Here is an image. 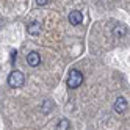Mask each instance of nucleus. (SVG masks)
<instances>
[{
  "mask_svg": "<svg viewBox=\"0 0 130 130\" xmlns=\"http://www.w3.org/2000/svg\"><path fill=\"white\" fill-rule=\"evenodd\" d=\"M82 83H83V74H82V71H78V69H71L69 71V75L66 78L68 88H71V89L78 88Z\"/></svg>",
  "mask_w": 130,
  "mask_h": 130,
  "instance_id": "obj_1",
  "label": "nucleus"
},
{
  "mask_svg": "<svg viewBox=\"0 0 130 130\" xmlns=\"http://www.w3.org/2000/svg\"><path fill=\"white\" fill-rule=\"evenodd\" d=\"M25 83V77L21 71H11L10 75H8V85L11 88H21L22 85Z\"/></svg>",
  "mask_w": 130,
  "mask_h": 130,
  "instance_id": "obj_2",
  "label": "nucleus"
},
{
  "mask_svg": "<svg viewBox=\"0 0 130 130\" xmlns=\"http://www.w3.org/2000/svg\"><path fill=\"white\" fill-rule=\"evenodd\" d=\"M127 100H125V97H122V96H119V97H116V100H115V111L116 113H124V111L127 110Z\"/></svg>",
  "mask_w": 130,
  "mask_h": 130,
  "instance_id": "obj_3",
  "label": "nucleus"
},
{
  "mask_svg": "<svg viewBox=\"0 0 130 130\" xmlns=\"http://www.w3.org/2000/svg\"><path fill=\"white\" fill-rule=\"evenodd\" d=\"M27 63H28V66H31V68L39 66V63H41L39 53L38 52H30L28 55H27Z\"/></svg>",
  "mask_w": 130,
  "mask_h": 130,
  "instance_id": "obj_4",
  "label": "nucleus"
},
{
  "mask_svg": "<svg viewBox=\"0 0 130 130\" xmlns=\"http://www.w3.org/2000/svg\"><path fill=\"white\" fill-rule=\"evenodd\" d=\"M69 22H71L72 25H80V24L83 22V14H82L78 10L71 11V14H69Z\"/></svg>",
  "mask_w": 130,
  "mask_h": 130,
  "instance_id": "obj_5",
  "label": "nucleus"
},
{
  "mask_svg": "<svg viewBox=\"0 0 130 130\" xmlns=\"http://www.w3.org/2000/svg\"><path fill=\"white\" fill-rule=\"evenodd\" d=\"M41 24L39 22H36V21H33V22H30L28 25H27V31H28V35H31V36H36V35H39L41 33Z\"/></svg>",
  "mask_w": 130,
  "mask_h": 130,
  "instance_id": "obj_6",
  "label": "nucleus"
},
{
  "mask_svg": "<svg viewBox=\"0 0 130 130\" xmlns=\"http://www.w3.org/2000/svg\"><path fill=\"white\" fill-rule=\"evenodd\" d=\"M125 33H127L125 25H122V24H116V25H115V28H113V35L116 36V38H121V36H124Z\"/></svg>",
  "mask_w": 130,
  "mask_h": 130,
  "instance_id": "obj_7",
  "label": "nucleus"
},
{
  "mask_svg": "<svg viewBox=\"0 0 130 130\" xmlns=\"http://www.w3.org/2000/svg\"><path fill=\"white\" fill-rule=\"evenodd\" d=\"M52 108H53V102H52V100H45L44 104L41 105V113L49 115L50 111H52Z\"/></svg>",
  "mask_w": 130,
  "mask_h": 130,
  "instance_id": "obj_8",
  "label": "nucleus"
},
{
  "mask_svg": "<svg viewBox=\"0 0 130 130\" xmlns=\"http://www.w3.org/2000/svg\"><path fill=\"white\" fill-rule=\"evenodd\" d=\"M69 127H71V122H69L66 118L60 119V122L57 124V130H69Z\"/></svg>",
  "mask_w": 130,
  "mask_h": 130,
  "instance_id": "obj_9",
  "label": "nucleus"
},
{
  "mask_svg": "<svg viewBox=\"0 0 130 130\" xmlns=\"http://www.w3.org/2000/svg\"><path fill=\"white\" fill-rule=\"evenodd\" d=\"M47 3H50L49 0H36V5H38V6H44V5H47Z\"/></svg>",
  "mask_w": 130,
  "mask_h": 130,
  "instance_id": "obj_10",
  "label": "nucleus"
}]
</instances>
